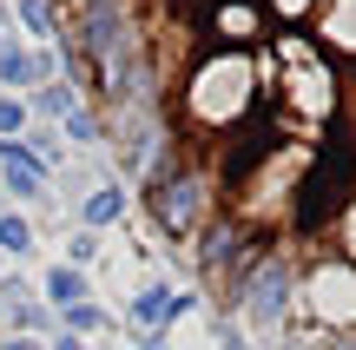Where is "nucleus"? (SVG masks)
<instances>
[{"instance_id": "f257e3e1", "label": "nucleus", "mask_w": 356, "mask_h": 350, "mask_svg": "<svg viewBox=\"0 0 356 350\" xmlns=\"http://www.w3.org/2000/svg\"><path fill=\"white\" fill-rule=\"evenodd\" d=\"M291 298H297V271H291V258H284V251H270V258H251V264H244L238 304H244V317H251L257 331H277L284 311H291Z\"/></svg>"}, {"instance_id": "f03ea898", "label": "nucleus", "mask_w": 356, "mask_h": 350, "mask_svg": "<svg viewBox=\"0 0 356 350\" xmlns=\"http://www.w3.org/2000/svg\"><path fill=\"white\" fill-rule=\"evenodd\" d=\"M310 324H356V264H317L304 285Z\"/></svg>"}, {"instance_id": "7ed1b4c3", "label": "nucleus", "mask_w": 356, "mask_h": 350, "mask_svg": "<svg viewBox=\"0 0 356 350\" xmlns=\"http://www.w3.org/2000/svg\"><path fill=\"white\" fill-rule=\"evenodd\" d=\"M152 192V218H159V232L165 238H191L198 232V212H204V179L198 172H178V179H165V185H145Z\"/></svg>"}, {"instance_id": "20e7f679", "label": "nucleus", "mask_w": 356, "mask_h": 350, "mask_svg": "<svg viewBox=\"0 0 356 350\" xmlns=\"http://www.w3.org/2000/svg\"><path fill=\"white\" fill-rule=\"evenodd\" d=\"M244 245H251V232H238L231 218H218V225H204V238H198V264L204 271H231Z\"/></svg>"}, {"instance_id": "39448f33", "label": "nucleus", "mask_w": 356, "mask_h": 350, "mask_svg": "<svg viewBox=\"0 0 356 350\" xmlns=\"http://www.w3.org/2000/svg\"><path fill=\"white\" fill-rule=\"evenodd\" d=\"M0 166H7L0 179H7V192H13V198H40V192H47V172L26 159V145H20V139H0Z\"/></svg>"}, {"instance_id": "423d86ee", "label": "nucleus", "mask_w": 356, "mask_h": 350, "mask_svg": "<svg viewBox=\"0 0 356 350\" xmlns=\"http://www.w3.org/2000/svg\"><path fill=\"white\" fill-rule=\"evenodd\" d=\"M191 298H172L165 285H152V291H139V304H132V324H145V331H165L178 311H185Z\"/></svg>"}, {"instance_id": "0eeeda50", "label": "nucleus", "mask_w": 356, "mask_h": 350, "mask_svg": "<svg viewBox=\"0 0 356 350\" xmlns=\"http://www.w3.org/2000/svg\"><path fill=\"white\" fill-rule=\"evenodd\" d=\"M47 298L60 304V311H73V304L86 298V271H79V264H53L47 271Z\"/></svg>"}, {"instance_id": "6e6552de", "label": "nucleus", "mask_w": 356, "mask_h": 350, "mask_svg": "<svg viewBox=\"0 0 356 350\" xmlns=\"http://www.w3.org/2000/svg\"><path fill=\"white\" fill-rule=\"evenodd\" d=\"M40 73H47V60H26L20 47L0 40V79H7V86H26V79H40Z\"/></svg>"}, {"instance_id": "1a4fd4ad", "label": "nucleus", "mask_w": 356, "mask_h": 350, "mask_svg": "<svg viewBox=\"0 0 356 350\" xmlns=\"http://www.w3.org/2000/svg\"><path fill=\"white\" fill-rule=\"evenodd\" d=\"M119 212H126V192H119V185H106V192L86 198V225H113Z\"/></svg>"}, {"instance_id": "9d476101", "label": "nucleus", "mask_w": 356, "mask_h": 350, "mask_svg": "<svg viewBox=\"0 0 356 350\" xmlns=\"http://www.w3.org/2000/svg\"><path fill=\"white\" fill-rule=\"evenodd\" d=\"M0 251H33V225L20 212H0Z\"/></svg>"}, {"instance_id": "9b49d317", "label": "nucleus", "mask_w": 356, "mask_h": 350, "mask_svg": "<svg viewBox=\"0 0 356 350\" xmlns=\"http://www.w3.org/2000/svg\"><path fill=\"white\" fill-rule=\"evenodd\" d=\"M40 113H53V119H73V113H79V106H73V86H66V79L40 86Z\"/></svg>"}, {"instance_id": "f8f14e48", "label": "nucleus", "mask_w": 356, "mask_h": 350, "mask_svg": "<svg viewBox=\"0 0 356 350\" xmlns=\"http://www.w3.org/2000/svg\"><path fill=\"white\" fill-rule=\"evenodd\" d=\"M20 13H26V26H33V33H60V13H53V0H20Z\"/></svg>"}, {"instance_id": "ddd939ff", "label": "nucleus", "mask_w": 356, "mask_h": 350, "mask_svg": "<svg viewBox=\"0 0 356 350\" xmlns=\"http://www.w3.org/2000/svg\"><path fill=\"white\" fill-rule=\"evenodd\" d=\"M66 324H73V337H79V331H106V311H99V304H73Z\"/></svg>"}, {"instance_id": "4468645a", "label": "nucleus", "mask_w": 356, "mask_h": 350, "mask_svg": "<svg viewBox=\"0 0 356 350\" xmlns=\"http://www.w3.org/2000/svg\"><path fill=\"white\" fill-rule=\"evenodd\" d=\"M26 126V106L20 100H0V132H20Z\"/></svg>"}, {"instance_id": "2eb2a0df", "label": "nucleus", "mask_w": 356, "mask_h": 350, "mask_svg": "<svg viewBox=\"0 0 356 350\" xmlns=\"http://www.w3.org/2000/svg\"><path fill=\"white\" fill-rule=\"evenodd\" d=\"M92 258H99V238L79 232V238H73V264H92Z\"/></svg>"}, {"instance_id": "dca6fc26", "label": "nucleus", "mask_w": 356, "mask_h": 350, "mask_svg": "<svg viewBox=\"0 0 356 350\" xmlns=\"http://www.w3.org/2000/svg\"><path fill=\"white\" fill-rule=\"evenodd\" d=\"M343 251H350L343 264H356V205H350V218H343Z\"/></svg>"}, {"instance_id": "f3484780", "label": "nucleus", "mask_w": 356, "mask_h": 350, "mask_svg": "<svg viewBox=\"0 0 356 350\" xmlns=\"http://www.w3.org/2000/svg\"><path fill=\"white\" fill-rule=\"evenodd\" d=\"M0 350H47V344H33V337H7Z\"/></svg>"}, {"instance_id": "a211bd4d", "label": "nucleus", "mask_w": 356, "mask_h": 350, "mask_svg": "<svg viewBox=\"0 0 356 350\" xmlns=\"http://www.w3.org/2000/svg\"><path fill=\"white\" fill-rule=\"evenodd\" d=\"M53 350H86V344H79L73 331H66V337H53Z\"/></svg>"}, {"instance_id": "6ab92c4d", "label": "nucleus", "mask_w": 356, "mask_h": 350, "mask_svg": "<svg viewBox=\"0 0 356 350\" xmlns=\"http://www.w3.org/2000/svg\"><path fill=\"white\" fill-rule=\"evenodd\" d=\"M225 350H251V344H244V337H238V331H225Z\"/></svg>"}]
</instances>
